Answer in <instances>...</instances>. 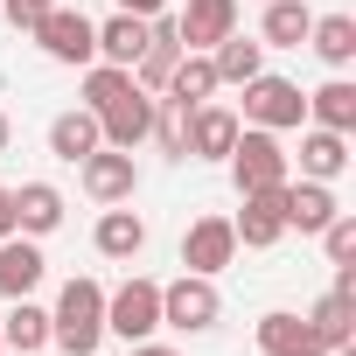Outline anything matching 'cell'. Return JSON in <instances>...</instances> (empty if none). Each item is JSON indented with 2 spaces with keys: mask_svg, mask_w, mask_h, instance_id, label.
<instances>
[{
  "mask_svg": "<svg viewBox=\"0 0 356 356\" xmlns=\"http://www.w3.org/2000/svg\"><path fill=\"white\" fill-rule=\"evenodd\" d=\"M49 342H56L63 356H98V342H105V286H98V280H70V286L56 293V307H49Z\"/></svg>",
  "mask_w": 356,
  "mask_h": 356,
  "instance_id": "obj_1",
  "label": "cell"
},
{
  "mask_svg": "<svg viewBox=\"0 0 356 356\" xmlns=\"http://www.w3.org/2000/svg\"><path fill=\"white\" fill-rule=\"evenodd\" d=\"M231 182H238V196H252V189H280L286 175H293V161H286V147H280V133H266V126H238V140H231Z\"/></svg>",
  "mask_w": 356,
  "mask_h": 356,
  "instance_id": "obj_2",
  "label": "cell"
},
{
  "mask_svg": "<svg viewBox=\"0 0 356 356\" xmlns=\"http://www.w3.org/2000/svg\"><path fill=\"white\" fill-rule=\"evenodd\" d=\"M29 35H35V49H42L49 63H70V70L98 63V22H91V15H77V8H63V0H56V8H49Z\"/></svg>",
  "mask_w": 356,
  "mask_h": 356,
  "instance_id": "obj_3",
  "label": "cell"
},
{
  "mask_svg": "<svg viewBox=\"0 0 356 356\" xmlns=\"http://www.w3.org/2000/svg\"><path fill=\"white\" fill-rule=\"evenodd\" d=\"M307 119V91L293 84V77H252L245 84V112H238V126H266V133H293Z\"/></svg>",
  "mask_w": 356,
  "mask_h": 356,
  "instance_id": "obj_4",
  "label": "cell"
},
{
  "mask_svg": "<svg viewBox=\"0 0 356 356\" xmlns=\"http://www.w3.org/2000/svg\"><path fill=\"white\" fill-rule=\"evenodd\" d=\"M154 328H161V280L133 273L126 286L105 293V335H119V342H147Z\"/></svg>",
  "mask_w": 356,
  "mask_h": 356,
  "instance_id": "obj_5",
  "label": "cell"
},
{
  "mask_svg": "<svg viewBox=\"0 0 356 356\" xmlns=\"http://www.w3.org/2000/svg\"><path fill=\"white\" fill-rule=\"evenodd\" d=\"M217 314H224V293H217V280H203V273H182V280L161 286V328L203 335V328H217Z\"/></svg>",
  "mask_w": 356,
  "mask_h": 356,
  "instance_id": "obj_6",
  "label": "cell"
},
{
  "mask_svg": "<svg viewBox=\"0 0 356 356\" xmlns=\"http://www.w3.org/2000/svg\"><path fill=\"white\" fill-rule=\"evenodd\" d=\"M77 175H84V196H91V203H133V189H140V161H133L126 147L84 154Z\"/></svg>",
  "mask_w": 356,
  "mask_h": 356,
  "instance_id": "obj_7",
  "label": "cell"
},
{
  "mask_svg": "<svg viewBox=\"0 0 356 356\" xmlns=\"http://www.w3.org/2000/svg\"><path fill=\"white\" fill-rule=\"evenodd\" d=\"M231 259H238V231H231V217H196V224L182 231V273L217 280Z\"/></svg>",
  "mask_w": 356,
  "mask_h": 356,
  "instance_id": "obj_8",
  "label": "cell"
},
{
  "mask_svg": "<svg viewBox=\"0 0 356 356\" xmlns=\"http://www.w3.org/2000/svg\"><path fill=\"white\" fill-rule=\"evenodd\" d=\"M280 210H286V231H300V238H321V224H328L342 203H335V182H307V175L293 182V175H286Z\"/></svg>",
  "mask_w": 356,
  "mask_h": 356,
  "instance_id": "obj_9",
  "label": "cell"
},
{
  "mask_svg": "<svg viewBox=\"0 0 356 356\" xmlns=\"http://www.w3.org/2000/svg\"><path fill=\"white\" fill-rule=\"evenodd\" d=\"M98 133H105V147H126V154H133V147L154 133V91H140V84H133L119 105H105V112H98Z\"/></svg>",
  "mask_w": 356,
  "mask_h": 356,
  "instance_id": "obj_10",
  "label": "cell"
},
{
  "mask_svg": "<svg viewBox=\"0 0 356 356\" xmlns=\"http://www.w3.org/2000/svg\"><path fill=\"white\" fill-rule=\"evenodd\" d=\"M231 140H238V112H231V105H196V112H189L182 161H224Z\"/></svg>",
  "mask_w": 356,
  "mask_h": 356,
  "instance_id": "obj_11",
  "label": "cell"
},
{
  "mask_svg": "<svg viewBox=\"0 0 356 356\" xmlns=\"http://www.w3.org/2000/svg\"><path fill=\"white\" fill-rule=\"evenodd\" d=\"M280 189H286V182H280ZM280 189H252V196H245V210L231 217L238 245L266 252V245H280V238H286V210H280Z\"/></svg>",
  "mask_w": 356,
  "mask_h": 356,
  "instance_id": "obj_12",
  "label": "cell"
},
{
  "mask_svg": "<svg viewBox=\"0 0 356 356\" xmlns=\"http://www.w3.org/2000/svg\"><path fill=\"white\" fill-rule=\"evenodd\" d=\"M259 349L266 356H328V342L307 328V314H286V307H273V314H259Z\"/></svg>",
  "mask_w": 356,
  "mask_h": 356,
  "instance_id": "obj_13",
  "label": "cell"
},
{
  "mask_svg": "<svg viewBox=\"0 0 356 356\" xmlns=\"http://www.w3.org/2000/svg\"><path fill=\"white\" fill-rule=\"evenodd\" d=\"M42 273H49V259H42V245L35 238H0V300H22V293H35L42 286Z\"/></svg>",
  "mask_w": 356,
  "mask_h": 356,
  "instance_id": "obj_14",
  "label": "cell"
},
{
  "mask_svg": "<svg viewBox=\"0 0 356 356\" xmlns=\"http://www.w3.org/2000/svg\"><path fill=\"white\" fill-rule=\"evenodd\" d=\"M161 98H168V105H182V112L210 105V98H217V70H210V49H182V63L168 70Z\"/></svg>",
  "mask_w": 356,
  "mask_h": 356,
  "instance_id": "obj_15",
  "label": "cell"
},
{
  "mask_svg": "<svg viewBox=\"0 0 356 356\" xmlns=\"http://www.w3.org/2000/svg\"><path fill=\"white\" fill-rule=\"evenodd\" d=\"M175 29H182V49H217L238 29V0H189Z\"/></svg>",
  "mask_w": 356,
  "mask_h": 356,
  "instance_id": "obj_16",
  "label": "cell"
},
{
  "mask_svg": "<svg viewBox=\"0 0 356 356\" xmlns=\"http://www.w3.org/2000/svg\"><path fill=\"white\" fill-rule=\"evenodd\" d=\"M105 147V133H98V112H84V105H70V112H56L49 119V154L56 161H84V154H98Z\"/></svg>",
  "mask_w": 356,
  "mask_h": 356,
  "instance_id": "obj_17",
  "label": "cell"
},
{
  "mask_svg": "<svg viewBox=\"0 0 356 356\" xmlns=\"http://www.w3.org/2000/svg\"><path fill=\"white\" fill-rule=\"evenodd\" d=\"M63 224V189L56 182H22L15 189V231L22 238H49Z\"/></svg>",
  "mask_w": 356,
  "mask_h": 356,
  "instance_id": "obj_18",
  "label": "cell"
},
{
  "mask_svg": "<svg viewBox=\"0 0 356 356\" xmlns=\"http://www.w3.org/2000/svg\"><path fill=\"white\" fill-rule=\"evenodd\" d=\"M91 245H98L105 259H119V266H133V259L147 252V217H140V210H119V203H112V210L98 217V231H91Z\"/></svg>",
  "mask_w": 356,
  "mask_h": 356,
  "instance_id": "obj_19",
  "label": "cell"
},
{
  "mask_svg": "<svg viewBox=\"0 0 356 356\" xmlns=\"http://www.w3.org/2000/svg\"><path fill=\"white\" fill-rule=\"evenodd\" d=\"M342 168H349V133L307 126V133H300V175H307V182H335Z\"/></svg>",
  "mask_w": 356,
  "mask_h": 356,
  "instance_id": "obj_20",
  "label": "cell"
},
{
  "mask_svg": "<svg viewBox=\"0 0 356 356\" xmlns=\"http://www.w3.org/2000/svg\"><path fill=\"white\" fill-rule=\"evenodd\" d=\"M0 342H8L15 356H35V349H49V307H35L29 293L0 314Z\"/></svg>",
  "mask_w": 356,
  "mask_h": 356,
  "instance_id": "obj_21",
  "label": "cell"
},
{
  "mask_svg": "<svg viewBox=\"0 0 356 356\" xmlns=\"http://www.w3.org/2000/svg\"><path fill=\"white\" fill-rule=\"evenodd\" d=\"M307 49H314L328 70H349V63H356V15H314Z\"/></svg>",
  "mask_w": 356,
  "mask_h": 356,
  "instance_id": "obj_22",
  "label": "cell"
},
{
  "mask_svg": "<svg viewBox=\"0 0 356 356\" xmlns=\"http://www.w3.org/2000/svg\"><path fill=\"white\" fill-rule=\"evenodd\" d=\"M210 70H217V84H252L259 70H266V42H252V35H224L217 49H210Z\"/></svg>",
  "mask_w": 356,
  "mask_h": 356,
  "instance_id": "obj_23",
  "label": "cell"
},
{
  "mask_svg": "<svg viewBox=\"0 0 356 356\" xmlns=\"http://www.w3.org/2000/svg\"><path fill=\"white\" fill-rule=\"evenodd\" d=\"M307 119H314V126H328V133H356V84L335 70L321 91H307Z\"/></svg>",
  "mask_w": 356,
  "mask_h": 356,
  "instance_id": "obj_24",
  "label": "cell"
},
{
  "mask_svg": "<svg viewBox=\"0 0 356 356\" xmlns=\"http://www.w3.org/2000/svg\"><path fill=\"white\" fill-rule=\"evenodd\" d=\"M307 29H314V8H307V0H266V22H259L266 49H300Z\"/></svg>",
  "mask_w": 356,
  "mask_h": 356,
  "instance_id": "obj_25",
  "label": "cell"
},
{
  "mask_svg": "<svg viewBox=\"0 0 356 356\" xmlns=\"http://www.w3.org/2000/svg\"><path fill=\"white\" fill-rule=\"evenodd\" d=\"M140 49H147V22H140V15H112V22H98V63L133 70Z\"/></svg>",
  "mask_w": 356,
  "mask_h": 356,
  "instance_id": "obj_26",
  "label": "cell"
},
{
  "mask_svg": "<svg viewBox=\"0 0 356 356\" xmlns=\"http://www.w3.org/2000/svg\"><path fill=\"white\" fill-rule=\"evenodd\" d=\"M307 328L328 342V349H342V342H356V293H321L314 307H307Z\"/></svg>",
  "mask_w": 356,
  "mask_h": 356,
  "instance_id": "obj_27",
  "label": "cell"
},
{
  "mask_svg": "<svg viewBox=\"0 0 356 356\" xmlns=\"http://www.w3.org/2000/svg\"><path fill=\"white\" fill-rule=\"evenodd\" d=\"M133 91V70H119V63H84V112H105V105H119Z\"/></svg>",
  "mask_w": 356,
  "mask_h": 356,
  "instance_id": "obj_28",
  "label": "cell"
},
{
  "mask_svg": "<svg viewBox=\"0 0 356 356\" xmlns=\"http://www.w3.org/2000/svg\"><path fill=\"white\" fill-rule=\"evenodd\" d=\"M147 140H161V154H175L182 161V140H189V112L182 105H168V98H154V133Z\"/></svg>",
  "mask_w": 356,
  "mask_h": 356,
  "instance_id": "obj_29",
  "label": "cell"
},
{
  "mask_svg": "<svg viewBox=\"0 0 356 356\" xmlns=\"http://www.w3.org/2000/svg\"><path fill=\"white\" fill-rule=\"evenodd\" d=\"M321 252H328V266H349V259H356V217H349V210H335V217L321 224Z\"/></svg>",
  "mask_w": 356,
  "mask_h": 356,
  "instance_id": "obj_30",
  "label": "cell"
},
{
  "mask_svg": "<svg viewBox=\"0 0 356 356\" xmlns=\"http://www.w3.org/2000/svg\"><path fill=\"white\" fill-rule=\"evenodd\" d=\"M49 8H56V0H0V15H8L15 29H35V22H42Z\"/></svg>",
  "mask_w": 356,
  "mask_h": 356,
  "instance_id": "obj_31",
  "label": "cell"
},
{
  "mask_svg": "<svg viewBox=\"0 0 356 356\" xmlns=\"http://www.w3.org/2000/svg\"><path fill=\"white\" fill-rule=\"evenodd\" d=\"M0 238H15V189L0 182Z\"/></svg>",
  "mask_w": 356,
  "mask_h": 356,
  "instance_id": "obj_32",
  "label": "cell"
},
{
  "mask_svg": "<svg viewBox=\"0 0 356 356\" xmlns=\"http://www.w3.org/2000/svg\"><path fill=\"white\" fill-rule=\"evenodd\" d=\"M119 15H140V22H154V15H161V0H119Z\"/></svg>",
  "mask_w": 356,
  "mask_h": 356,
  "instance_id": "obj_33",
  "label": "cell"
},
{
  "mask_svg": "<svg viewBox=\"0 0 356 356\" xmlns=\"http://www.w3.org/2000/svg\"><path fill=\"white\" fill-rule=\"evenodd\" d=\"M133 356H182V349H168V342H154V335H147V342H133Z\"/></svg>",
  "mask_w": 356,
  "mask_h": 356,
  "instance_id": "obj_34",
  "label": "cell"
},
{
  "mask_svg": "<svg viewBox=\"0 0 356 356\" xmlns=\"http://www.w3.org/2000/svg\"><path fill=\"white\" fill-rule=\"evenodd\" d=\"M8 140H15V126H8V112H0V154H8Z\"/></svg>",
  "mask_w": 356,
  "mask_h": 356,
  "instance_id": "obj_35",
  "label": "cell"
},
{
  "mask_svg": "<svg viewBox=\"0 0 356 356\" xmlns=\"http://www.w3.org/2000/svg\"><path fill=\"white\" fill-rule=\"evenodd\" d=\"M328 356H356V349H349V342H342V349H328Z\"/></svg>",
  "mask_w": 356,
  "mask_h": 356,
  "instance_id": "obj_36",
  "label": "cell"
},
{
  "mask_svg": "<svg viewBox=\"0 0 356 356\" xmlns=\"http://www.w3.org/2000/svg\"><path fill=\"white\" fill-rule=\"evenodd\" d=\"M0 356H8V342H0Z\"/></svg>",
  "mask_w": 356,
  "mask_h": 356,
  "instance_id": "obj_37",
  "label": "cell"
}]
</instances>
